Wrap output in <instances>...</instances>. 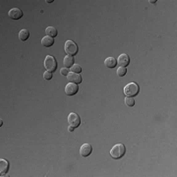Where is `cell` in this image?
Masks as SVG:
<instances>
[{
	"label": "cell",
	"instance_id": "1",
	"mask_svg": "<svg viewBox=\"0 0 177 177\" xmlns=\"http://www.w3.org/2000/svg\"><path fill=\"white\" fill-rule=\"evenodd\" d=\"M126 148L123 144H117L112 147V149L110 150V155L112 156L114 159H119L125 155Z\"/></svg>",
	"mask_w": 177,
	"mask_h": 177
},
{
	"label": "cell",
	"instance_id": "2",
	"mask_svg": "<svg viewBox=\"0 0 177 177\" xmlns=\"http://www.w3.org/2000/svg\"><path fill=\"white\" fill-rule=\"evenodd\" d=\"M139 92H140V87L136 83H129L124 87V94L126 97L134 98L139 94Z\"/></svg>",
	"mask_w": 177,
	"mask_h": 177
},
{
	"label": "cell",
	"instance_id": "3",
	"mask_svg": "<svg viewBox=\"0 0 177 177\" xmlns=\"http://www.w3.org/2000/svg\"><path fill=\"white\" fill-rule=\"evenodd\" d=\"M57 66H58L57 61L53 56H51V55H47V56L45 57L44 67H45V69H46V71H49V72L53 73L54 71H56Z\"/></svg>",
	"mask_w": 177,
	"mask_h": 177
},
{
	"label": "cell",
	"instance_id": "4",
	"mask_svg": "<svg viewBox=\"0 0 177 177\" xmlns=\"http://www.w3.org/2000/svg\"><path fill=\"white\" fill-rule=\"evenodd\" d=\"M64 49H65V52H66L68 55H71V56H74V55H76L79 51L78 45L76 44L75 42H73V40H71V39L67 40V42H65Z\"/></svg>",
	"mask_w": 177,
	"mask_h": 177
},
{
	"label": "cell",
	"instance_id": "5",
	"mask_svg": "<svg viewBox=\"0 0 177 177\" xmlns=\"http://www.w3.org/2000/svg\"><path fill=\"white\" fill-rule=\"evenodd\" d=\"M68 123H69V126H72V127H74V128L79 127L80 124H81L80 116L75 112H71L68 115Z\"/></svg>",
	"mask_w": 177,
	"mask_h": 177
},
{
	"label": "cell",
	"instance_id": "6",
	"mask_svg": "<svg viewBox=\"0 0 177 177\" xmlns=\"http://www.w3.org/2000/svg\"><path fill=\"white\" fill-rule=\"evenodd\" d=\"M78 91H79L78 85L74 83H69L66 85V87H65V93H66L67 95H70V97L75 95L78 93Z\"/></svg>",
	"mask_w": 177,
	"mask_h": 177
},
{
	"label": "cell",
	"instance_id": "7",
	"mask_svg": "<svg viewBox=\"0 0 177 177\" xmlns=\"http://www.w3.org/2000/svg\"><path fill=\"white\" fill-rule=\"evenodd\" d=\"M67 79L70 83H74V84H81L83 82V78L81 74L78 73H74V72H69L68 76H67Z\"/></svg>",
	"mask_w": 177,
	"mask_h": 177
},
{
	"label": "cell",
	"instance_id": "8",
	"mask_svg": "<svg viewBox=\"0 0 177 177\" xmlns=\"http://www.w3.org/2000/svg\"><path fill=\"white\" fill-rule=\"evenodd\" d=\"M129 63H130V57L128 54L123 53L119 55V57L117 58V64L120 65V67H127Z\"/></svg>",
	"mask_w": 177,
	"mask_h": 177
},
{
	"label": "cell",
	"instance_id": "9",
	"mask_svg": "<svg viewBox=\"0 0 177 177\" xmlns=\"http://www.w3.org/2000/svg\"><path fill=\"white\" fill-rule=\"evenodd\" d=\"M8 15L12 20H19L23 17V12L22 10L19 8H13L9 11Z\"/></svg>",
	"mask_w": 177,
	"mask_h": 177
},
{
	"label": "cell",
	"instance_id": "10",
	"mask_svg": "<svg viewBox=\"0 0 177 177\" xmlns=\"http://www.w3.org/2000/svg\"><path fill=\"white\" fill-rule=\"evenodd\" d=\"M92 151H93V148L90 144H84V145L81 146L80 154L82 156H84V158H87V156H89L91 154H92Z\"/></svg>",
	"mask_w": 177,
	"mask_h": 177
},
{
	"label": "cell",
	"instance_id": "11",
	"mask_svg": "<svg viewBox=\"0 0 177 177\" xmlns=\"http://www.w3.org/2000/svg\"><path fill=\"white\" fill-rule=\"evenodd\" d=\"M0 167H1V169H0V174H1V176L5 175L9 170V163L6 159H0Z\"/></svg>",
	"mask_w": 177,
	"mask_h": 177
},
{
	"label": "cell",
	"instance_id": "12",
	"mask_svg": "<svg viewBox=\"0 0 177 177\" xmlns=\"http://www.w3.org/2000/svg\"><path fill=\"white\" fill-rule=\"evenodd\" d=\"M42 44L45 47H50L54 44V38L51 37H48V35H45L44 38L42 39Z\"/></svg>",
	"mask_w": 177,
	"mask_h": 177
},
{
	"label": "cell",
	"instance_id": "13",
	"mask_svg": "<svg viewBox=\"0 0 177 177\" xmlns=\"http://www.w3.org/2000/svg\"><path fill=\"white\" fill-rule=\"evenodd\" d=\"M104 64L107 68L113 69L114 67H116V65H117V59H115L114 57H108L105 59Z\"/></svg>",
	"mask_w": 177,
	"mask_h": 177
},
{
	"label": "cell",
	"instance_id": "14",
	"mask_svg": "<svg viewBox=\"0 0 177 177\" xmlns=\"http://www.w3.org/2000/svg\"><path fill=\"white\" fill-rule=\"evenodd\" d=\"M74 57L71 56V55H66L63 59V64L65 65L66 68H71L74 65Z\"/></svg>",
	"mask_w": 177,
	"mask_h": 177
},
{
	"label": "cell",
	"instance_id": "15",
	"mask_svg": "<svg viewBox=\"0 0 177 177\" xmlns=\"http://www.w3.org/2000/svg\"><path fill=\"white\" fill-rule=\"evenodd\" d=\"M30 38V32L26 29H23L20 31L19 33V38L20 40H22V42H26V40Z\"/></svg>",
	"mask_w": 177,
	"mask_h": 177
},
{
	"label": "cell",
	"instance_id": "16",
	"mask_svg": "<svg viewBox=\"0 0 177 177\" xmlns=\"http://www.w3.org/2000/svg\"><path fill=\"white\" fill-rule=\"evenodd\" d=\"M45 34H46V35H48V37L55 38L57 35L58 32H57L56 28H54V27H47L46 30H45Z\"/></svg>",
	"mask_w": 177,
	"mask_h": 177
},
{
	"label": "cell",
	"instance_id": "17",
	"mask_svg": "<svg viewBox=\"0 0 177 177\" xmlns=\"http://www.w3.org/2000/svg\"><path fill=\"white\" fill-rule=\"evenodd\" d=\"M125 104L127 106H134L135 105V99L131 97L125 98Z\"/></svg>",
	"mask_w": 177,
	"mask_h": 177
},
{
	"label": "cell",
	"instance_id": "18",
	"mask_svg": "<svg viewBox=\"0 0 177 177\" xmlns=\"http://www.w3.org/2000/svg\"><path fill=\"white\" fill-rule=\"evenodd\" d=\"M71 71L74 73H78L80 74L81 72H82V67L80 66L79 64H74L72 67H71Z\"/></svg>",
	"mask_w": 177,
	"mask_h": 177
},
{
	"label": "cell",
	"instance_id": "19",
	"mask_svg": "<svg viewBox=\"0 0 177 177\" xmlns=\"http://www.w3.org/2000/svg\"><path fill=\"white\" fill-rule=\"evenodd\" d=\"M126 73H127V69H126V67H119L117 69V75L119 77H124Z\"/></svg>",
	"mask_w": 177,
	"mask_h": 177
},
{
	"label": "cell",
	"instance_id": "20",
	"mask_svg": "<svg viewBox=\"0 0 177 177\" xmlns=\"http://www.w3.org/2000/svg\"><path fill=\"white\" fill-rule=\"evenodd\" d=\"M52 73L49 72V71H45V72L43 73V79L46 80V81H49L52 79Z\"/></svg>",
	"mask_w": 177,
	"mask_h": 177
},
{
	"label": "cell",
	"instance_id": "21",
	"mask_svg": "<svg viewBox=\"0 0 177 177\" xmlns=\"http://www.w3.org/2000/svg\"><path fill=\"white\" fill-rule=\"evenodd\" d=\"M60 74L61 75H63V76H68V74H69V70H68V68H66V67H64V68H62L61 70H60Z\"/></svg>",
	"mask_w": 177,
	"mask_h": 177
},
{
	"label": "cell",
	"instance_id": "22",
	"mask_svg": "<svg viewBox=\"0 0 177 177\" xmlns=\"http://www.w3.org/2000/svg\"><path fill=\"white\" fill-rule=\"evenodd\" d=\"M70 132H73V131L75 130V128L74 127H72V126H69V129H68Z\"/></svg>",
	"mask_w": 177,
	"mask_h": 177
},
{
	"label": "cell",
	"instance_id": "23",
	"mask_svg": "<svg viewBox=\"0 0 177 177\" xmlns=\"http://www.w3.org/2000/svg\"><path fill=\"white\" fill-rule=\"evenodd\" d=\"M150 2H151V3H153V4H155V3L156 1H155V0H153V1H151H151H150Z\"/></svg>",
	"mask_w": 177,
	"mask_h": 177
}]
</instances>
